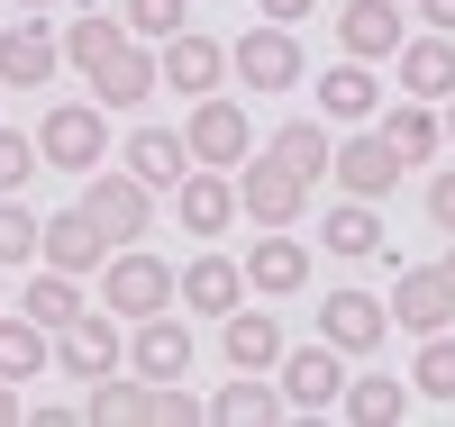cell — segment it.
<instances>
[{
	"mask_svg": "<svg viewBox=\"0 0 455 427\" xmlns=\"http://www.w3.org/2000/svg\"><path fill=\"white\" fill-rule=\"evenodd\" d=\"M182 10H192V0H128V36H182Z\"/></svg>",
	"mask_w": 455,
	"mask_h": 427,
	"instance_id": "d590c367",
	"label": "cell"
},
{
	"mask_svg": "<svg viewBox=\"0 0 455 427\" xmlns=\"http://www.w3.org/2000/svg\"><path fill=\"white\" fill-rule=\"evenodd\" d=\"M0 91H10V83H0Z\"/></svg>",
	"mask_w": 455,
	"mask_h": 427,
	"instance_id": "f6af8a7d",
	"label": "cell"
},
{
	"mask_svg": "<svg viewBox=\"0 0 455 427\" xmlns=\"http://www.w3.org/2000/svg\"><path fill=\"white\" fill-rule=\"evenodd\" d=\"M83 418H100V427H119V418H156V427H192L201 418V400L182 391V382H146V373H100L92 382V409Z\"/></svg>",
	"mask_w": 455,
	"mask_h": 427,
	"instance_id": "6da1fadb",
	"label": "cell"
},
{
	"mask_svg": "<svg viewBox=\"0 0 455 427\" xmlns=\"http://www.w3.org/2000/svg\"><path fill=\"white\" fill-rule=\"evenodd\" d=\"M283 400L291 409H337L347 400V355L319 336V345H300V355H283Z\"/></svg>",
	"mask_w": 455,
	"mask_h": 427,
	"instance_id": "8fae6325",
	"label": "cell"
},
{
	"mask_svg": "<svg viewBox=\"0 0 455 427\" xmlns=\"http://www.w3.org/2000/svg\"><path fill=\"white\" fill-rule=\"evenodd\" d=\"M36 255H46L55 273H100V264H109V237H100V218H92V210H64V218H46Z\"/></svg>",
	"mask_w": 455,
	"mask_h": 427,
	"instance_id": "d6986e66",
	"label": "cell"
},
{
	"mask_svg": "<svg viewBox=\"0 0 455 427\" xmlns=\"http://www.w3.org/2000/svg\"><path fill=\"white\" fill-rule=\"evenodd\" d=\"M55 364V336L28 319V309H0V382H28Z\"/></svg>",
	"mask_w": 455,
	"mask_h": 427,
	"instance_id": "484cf974",
	"label": "cell"
},
{
	"mask_svg": "<svg viewBox=\"0 0 455 427\" xmlns=\"http://www.w3.org/2000/svg\"><path fill=\"white\" fill-rule=\"evenodd\" d=\"M119 46H128V19H109V10H83V19L64 28V64H73V73H92V64H109Z\"/></svg>",
	"mask_w": 455,
	"mask_h": 427,
	"instance_id": "f1b7e54d",
	"label": "cell"
},
{
	"mask_svg": "<svg viewBox=\"0 0 455 427\" xmlns=\"http://www.w3.org/2000/svg\"><path fill=\"white\" fill-rule=\"evenodd\" d=\"M128 173H137L146 191H173L182 173H192V146H182L173 128H137V137H128Z\"/></svg>",
	"mask_w": 455,
	"mask_h": 427,
	"instance_id": "d4e9b609",
	"label": "cell"
},
{
	"mask_svg": "<svg viewBox=\"0 0 455 427\" xmlns=\"http://www.w3.org/2000/svg\"><path fill=\"white\" fill-rule=\"evenodd\" d=\"M0 300H10V291H0Z\"/></svg>",
	"mask_w": 455,
	"mask_h": 427,
	"instance_id": "bcb514c9",
	"label": "cell"
},
{
	"mask_svg": "<svg viewBox=\"0 0 455 427\" xmlns=\"http://www.w3.org/2000/svg\"><path fill=\"white\" fill-rule=\"evenodd\" d=\"M119 328H128L119 309H83V319H64V328H55V364L83 373V382L119 373V364H128V336H119Z\"/></svg>",
	"mask_w": 455,
	"mask_h": 427,
	"instance_id": "8992f818",
	"label": "cell"
},
{
	"mask_svg": "<svg viewBox=\"0 0 455 427\" xmlns=\"http://www.w3.org/2000/svg\"><path fill=\"white\" fill-rule=\"evenodd\" d=\"M83 210L100 218V237H109V246H137L146 227H156V191H146L137 173H92V191H83Z\"/></svg>",
	"mask_w": 455,
	"mask_h": 427,
	"instance_id": "ba28073f",
	"label": "cell"
},
{
	"mask_svg": "<svg viewBox=\"0 0 455 427\" xmlns=\"http://www.w3.org/2000/svg\"><path fill=\"white\" fill-rule=\"evenodd\" d=\"M319 237H328V255L364 264V255H383V218H373V201H355V191H347V201L328 210V227H319Z\"/></svg>",
	"mask_w": 455,
	"mask_h": 427,
	"instance_id": "4316f807",
	"label": "cell"
},
{
	"mask_svg": "<svg viewBox=\"0 0 455 427\" xmlns=\"http://www.w3.org/2000/svg\"><path fill=\"white\" fill-rule=\"evenodd\" d=\"M10 10H55V0H10Z\"/></svg>",
	"mask_w": 455,
	"mask_h": 427,
	"instance_id": "7bdbcfd3",
	"label": "cell"
},
{
	"mask_svg": "<svg viewBox=\"0 0 455 427\" xmlns=\"http://www.w3.org/2000/svg\"><path fill=\"white\" fill-rule=\"evenodd\" d=\"M319 336L337 345V355H373V345L392 336V300H373V291H328V300H319Z\"/></svg>",
	"mask_w": 455,
	"mask_h": 427,
	"instance_id": "9c48e42d",
	"label": "cell"
},
{
	"mask_svg": "<svg viewBox=\"0 0 455 427\" xmlns=\"http://www.w3.org/2000/svg\"><path fill=\"white\" fill-rule=\"evenodd\" d=\"M36 237H46V218H28L19 191H0V264H36Z\"/></svg>",
	"mask_w": 455,
	"mask_h": 427,
	"instance_id": "836d02e7",
	"label": "cell"
},
{
	"mask_svg": "<svg viewBox=\"0 0 455 427\" xmlns=\"http://www.w3.org/2000/svg\"><path fill=\"white\" fill-rule=\"evenodd\" d=\"M337 46L364 55V64L401 55V10H392V0H347V10H337Z\"/></svg>",
	"mask_w": 455,
	"mask_h": 427,
	"instance_id": "7402d4cb",
	"label": "cell"
},
{
	"mask_svg": "<svg viewBox=\"0 0 455 427\" xmlns=\"http://www.w3.org/2000/svg\"><path fill=\"white\" fill-rule=\"evenodd\" d=\"M100 309H119V319H156V309H173V264L146 255V246H109L100 264Z\"/></svg>",
	"mask_w": 455,
	"mask_h": 427,
	"instance_id": "7a4b0ae2",
	"label": "cell"
},
{
	"mask_svg": "<svg viewBox=\"0 0 455 427\" xmlns=\"http://www.w3.org/2000/svg\"><path fill=\"white\" fill-rule=\"evenodd\" d=\"M255 10H264V19H274V28H300V19H310V10H319V0H255Z\"/></svg>",
	"mask_w": 455,
	"mask_h": 427,
	"instance_id": "f35d334b",
	"label": "cell"
},
{
	"mask_svg": "<svg viewBox=\"0 0 455 427\" xmlns=\"http://www.w3.org/2000/svg\"><path fill=\"white\" fill-rule=\"evenodd\" d=\"M128 373H146V382H182V373H192V328H182L173 309L137 319V336H128Z\"/></svg>",
	"mask_w": 455,
	"mask_h": 427,
	"instance_id": "4fadbf2b",
	"label": "cell"
},
{
	"mask_svg": "<svg viewBox=\"0 0 455 427\" xmlns=\"http://www.w3.org/2000/svg\"><path fill=\"white\" fill-rule=\"evenodd\" d=\"M10 418H28V409H19V382H0V427H10Z\"/></svg>",
	"mask_w": 455,
	"mask_h": 427,
	"instance_id": "60d3db41",
	"label": "cell"
},
{
	"mask_svg": "<svg viewBox=\"0 0 455 427\" xmlns=\"http://www.w3.org/2000/svg\"><path fill=\"white\" fill-rule=\"evenodd\" d=\"M455 319V282L437 273V264H410V273L392 282V328H410V336H437Z\"/></svg>",
	"mask_w": 455,
	"mask_h": 427,
	"instance_id": "9a60e30c",
	"label": "cell"
},
{
	"mask_svg": "<svg viewBox=\"0 0 455 427\" xmlns=\"http://www.w3.org/2000/svg\"><path fill=\"white\" fill-rule=\"evenodd\" d=\"M428 218L455 237V173H437V182H428Z\"/></svg>",
	"mask_w": 455,
	"mask_h": 427,
	"instance_id": "74e56055",
	"label": "cell"
},
{
	"mask_svg": "<svg viewBox=\"0 0 455 427\" xmlns=\"http://www.w3.org/2000/svg\"><path fill=\"white\" fill-rule=\"evenodd\" d=\"M319 109H328V119H347V128H364L373 109H383L373 64H364V55H337V64H328V83H319Z\"/></svg>",
	"mask_w": 455,
	"mask_h": 427,
	"instance_id": "603a6c76",
	"label": "cell"
},
{
	"mask_svg": "<svg viewBox=\"0 0 455 427\" xmlns=\"http://www.w3.org/2000/svg\"><path fill=\"white\" fill-rule=\"evenodd\" d=\"M164 91H182V100H210L219 83H228V46H219V36H192V28H182V36H164Z\"/></svg>",
	"mask_w": 455,
	"mask_h": 427,
	"instance_id": "7c38bea8",
	"label": "cell"
},
{
	"mask_svg": "<svg viewBox=\"0 0 455 427\" xmlns=\"http://www.w3.org/2000/svg\"><path fill=\"white\" fill-rule=\"evenodd\" d=\"M283 409H291V400L274 391V382H255V373H237V382L210 400V418H219V427H264V418H283Z\"/></svg>",
	"mask_w": 455,
	"mask_h": 427,
	"instance_id": "f546056e",
	"label": "cell"
},
{
	"mask_svg": "<svg viewBox=\"0 0 455 427\" xmlns=\"http://www.w3.org/2000/svg\"><path fill=\"white\" fill-rule=\"evenodd\" d=\"M36 154H46L55 173H100V154H109V109H100V100H55L46 119H36Z\"/></svg>",
	"mask_w": 455,
	"mask_h": 427,
	"instance_id": "3957f363",
	"label": "cell"
},
{
	"mask_svg": "<svg viewBox=\"0 0 455 427\" xmlns=\"http://www.w3.org/2000/svg\"><path fill=\"white\" fill-rule=\"evenodd\" d=\"M401 91L410 100H446L455 91V36H401Z\"/></svg>",
	"mask_w": 455,
	"mask_h": 427,
	"instance_id": "cb8c5ba5",
	"label": "cell"
},
{
	"mask_svg": "<svg viewBox=\"0 0 455 427\" xmlns=\"http://www.w3.org/2000/svg\"><path fill=\"white\" fill-rule=\"evenodd\" d=\"M446 146H455V91H446Z\"/></svg>",
	"mask_w": 455,
	"mask_h": 427,
	"instance_id": "b9f144b4",
	"label": "cell"
},
{
	"mask_svg": "<svg viewBox=\"0 0 455 427\" xmlns=\"http://www.w3.org/2000/svg\"><path fill=\"white\" fill-rule=\"evenodd\" d=\"M182 146H192V164L237 173L246 154H255V128H246V109L228 100V91H210V100H192V128H182Z\"/></svg>",
	"mask_w": 455,
	"mask_h": 427,
	"instance_id": "52a82bcc",
	"label": "cell"
},
{
	"mask_svg": "<svg viewBox=\"0 0 455 427\" xmlns=\"http://www.w3.org/2000/svg\"><path fill=\"white\" fill-rule=\"evenodd\" d=\"M146 91H164V64L146 55V36H128L109 64H92V100L100 109H146Z\"/></svg>",
	"mask_w": 455,
	"mask_h": 427,
	"instance_id": "5bb4252c",
	"label": "cell"
},
{
	"mask_svg": "<svg viewBox=\"0 0 455 427\" xmlns=\"http://www.w3.org/2000/svg\"><path fill=\"white\" fill-rule=\"evenodd\" d=\"M228 73H237L246 91H291L310 64H300V36H291V28H274V19H264V28H246L237 46H228Z\"/></svg>",
	"mask_w": 455,
	"mask_h": 427,
	"instance_id": "5b68a950",
	"label": "cell"
},
{
	"mask_svg": "<svg viewBox=\"0 0 455 427\" xmlns=\"http://www.w3.org/2000/svg\"><path fill=\"white\" fill-rule=\"evenodd\" d=\"M419 391H428V400H455V336H446V328L419 336Z\"/></svg>",
	"mask_w": 455,
	"mask_h": 427,
	"instance_id": "e575fe53",
	"label": "cell"
},
{
	"mask_svg": "<svg viewBox=\"0 0 455 427\" xmlns=\"http://www.w3.org/2000/svg\"><path fill=\"white\" fill-rule=\"evenodd\" d=\"M46 154H36V137H19V128H0V191H19Z\"/></svg>",
	"mask_w": 455,
	"mask_h": 427,
	"instance_id": "8d00e7d4",
	"label": "cell"
},
{
	"mask_svg": "<svg viewBox=\"0 0 455 427\" xmlns=\"http://www.w3.org/2000/svg\"><path fill=\"white\" fill-rule=\"evenodd\" d=\"M383 137H392V146L410 154V164H419V154H437V146H446V119H437L428 100H401L392 119H383Z\"/></svg>",
	"mask_w": 455,
	"mask_h": 427,
	"instance_id": "d6a6232c",
	"label": "cell"
},
{
	"mask_svg": "<svg viewBox=\"0 0 455 427\" xmlns=\"http://www.w3.org/2000/svg\"><path fill=\"white\" fill-rule=\"evenodd\" d=\"M328 173L347 182L355 201H383V191H392V182L410 173V154H401V146H392L383 128H373V137H347V146H337V164H328Z\"/></svg>",
	"mask_w": 455,
	"mask_h": 427,
	"instance_id": "30bf717a",
	"label": "cell"
},
{
	"mask_svg": "<svg viewBox=\"0 0 455 427\" xmlns=\"http://www.w3.org/2000/svg\"><path fill=\"white\" fill-rule=\"evenodd\" d=\"M19 309H28V319H36V328H46V336H55L64 319H83V309H92V300H83V273H55V264H46V273H36V282L19 291Z\"/></svg>",
	"mask_w": 455,
	"mask_h": 427,
	"instance_id": "83f0119b",
	"label": "cell"
},
{
	"mask_svg": "<svg viewBox=\"0 0 455 427\" xmlns=\"http://www.w3.org/2000/svg\"><path fill=\"white\" fill-rule=\"evenodd\" d=\"M173 300H182V309H201V319H228V309L246 300V264H228V255H192V273H173Z\"/></svg>",
	"mask_w": 455,
	"mask_h": 427,
	"instance_id": "ffe728a7",
	"label": "cell"
},
{
	"mask_svg": "<svg viewBox=\"0 0 455 427\" xmlns=\"http://www.w3.org/2000/svg\"><path fill=\"white\" fill-rule=\"evenodd\" d=\"M173 201H182V227H192V237H219V227L237 218V182H228L219 164H192L173 182Z\"/></svg>",
	"mask_w": 455,
	"mask_h": 427,
	"instance_id": "44dd1931",
	"label": "cell"
},
{
	"mask_svg": "<svg viewBox=\"0 0 455 427\" xmlns=\"http://www.w3.org/2000/svg\"><path fill=\"white\" fill-rule=\"evenodd\" d=\"M55 64H64V46L46 36V19H19V28H0V83H10V91H36V83H55Z\"/></svg>",
	"mask_w": 455,
	"mask_h": 427,
	"instance_id": "ac0fdd59",
	"label": "cell"
},
{
	"mask_svg": "<svg viewBox=\"0 0 455 427\" xmlns=\"http://www.w3.org/2000/svg\"><path fill=\"white\" fill-rule=\"evenodd\" d=\"M237 210H246L255 227H300V210H310V182H300L283 154L264 146V154H246V164H237Z\"/></svg>",
	"mask_w": 455,
	"mask_h": 427,
	"instance_id": "277c9868",
	"label": "cell"
},
{
	"mask_svg": "<svg viewBox=\"0 0 455 427\" xmlns=\"http://www.w3.org/2000/svg\"><path fill=\"white\" fill-rule=\"evenodd\" d=\"M300 282H310V246H300L291 227H264V237H255V255H246V291H264V300H291Z\"/></svg>",
	"mask_w": 455,
	"mask_h": 427,
	"instance_id": "2e32d148",
	"label": "cell"
},
{
	"mask_svg": "<svg viewBox=\"0 0 455 427\" xmlns=\"http://www.w3.org/2000/svg\"><path fill=\"white\" fill-rule=\"evenodd\" d=\"M219 355L228 364H237V373H274L283 364V328H274V309H228V319H219Z\"/></svg>",
	"mask_w": 455,
	"mask_h": 427,
	"instance_id": "e0dca14e",
	"label": "cell"
},
{
	"mask_svg": "<svg viewBox=\"0 0 455 427\" xmlns=\"http://www.w3.org/2000/svg\"><path fill=\"white\" fill-rule=\"evenodd\" d=\"M419 19H428L437 36H455V0H419Z\"/></svg>",
	"mask_w": 455,
	"mask_h": 427,
	"instance_id": "ab89813d",
	"label": "cell"
},
{
	"mask_svg": "<svg viewBox=\"0 0 455 427\" xmlns=\"http://www.w3.org/2000/svg\"><path fill=\"white\" fill-rule=\"evenodd\" d=\"M401 409H410V391H401L392 373H355V382H347V418H355V427H392Z\"/></svg>",
	"mask_w": 455,
	"mask_h": 427,
	"instance_id": "1f68e13d",
	"label": "cell"
},
{
	"mask_svg": "<svg viewBox=\"0 0 455 427\" xmlns=\"http://www.w3.org/2000/svg\"><path fill=\"white\" fill-rule=\"evenodd\" d=\"M274 154H283V164H291L300 182H319V173L337 164V146H328V128H319V119H291V128H274Z\"/></svg>",
	"mask_w": 455,
	"mask_h": 427,
	"instance_id": "4dcf8cb0",
	"label": "cell"
},
{
	"mask_svg": "<svg viewBox=\"0 0 455 427\" xmlns=\"http://www.w3.org/2000/svg\"><path fill=\"white\" fill-rule=\"evenodd\" d=\"M437 273H446V282H455V255H446V264H437Z\"/></svg>",
	"mask_w": 455,
	"mask_h": 427,
	"instance_id": "ee69618b",
	"label": "cell"
}]
</instances>
